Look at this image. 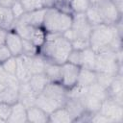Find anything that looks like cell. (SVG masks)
I'll return each instance as SVG.
<instances>
[{
	"label": "cell",
	"mask_w": 123,
	"mask_h": 123,
	"mask_svg": "<svg viewBox=\"0 0 123 123\" xmlns=\"http://www.w3.org/2000/svg\"><path fill=\"white\" fill-rule=\"evenodd\" d=\"M71 50V42L68 41L62 34L47 33L43 45L38 49V54L47 62L62 64L66 62Z\"/></svg>",
	"instance_id": "cell-1"
},
{
	"label": "cell",
	"mask_w": 123,
	"mask_h": 123,
	"mask_svg": "<svg viewBox=\"0 0 123 123\" xmlns=\"http://www.w3.org/2000/svg\"><path fill=\"white\" fill-rule=\"evenodd\" d=\"M68 98L67 89L60 83H49L35 101V105L50 114L52 111L65 105Z\"/></svg>",
	"instance_id": "cell-2"
},
{
	"label": "cell",
	"mask_w": 123,
	"mask_h": 123,
	"mask_svg": "<svg viewBox=\"0 0 123 123\" xmlns=\"http://www.w3.org/2000/svg\"><path fill=\"white\" fill-rule=\"evenodd\" d=\"M121 36V21L114 25L99 24L91 28L89 35L90 48L96 53L111 49L113 39Z\"/></svg>",
	"instance_id": "cell-3"
},
{
	"label": "cell",
	"mask_w": 123,
	"mask_h": 123,
	"mask_svg": "<svg viewBox=\"0 0 123 123\" xmlns=\"http://www.w3.org/2000/svg\"><path fill=\"white\" fill-rule=\"evenodd\" d=\"M72 14L59 10L58 8L46 9L42 27L47 33L62 34L71 28Z\"/></svg>",
	"instance_id": "cell-4"
},
{
	"label": "cell",
	"mask_w": 123,
	"mask_h": 123,
	"mask_svg": "<svg viewBox=\"0 0 123 123\" xmlns=\"http://www.w3.org/2000/svg\"><path fill=\"white\" fill-rule=\"evenodd\" d=\"M96 6L99 10L102 22L104 24L114 25L117 22L121 21L122 13L118 11V9L115 7V5L111 0H106Z\"/></svg>",
	"instance_id": "cell-5"
},
{
	"label": "cell",
	"mask_w": 123,
	"mask_h": 123,
	"mask_svg": "<svg viewBox=\"0 0 123 123\" xmlns=\"http://www.w3.org/2000/svg\"><path fill=\"white\" fill-rule=\"evenodd\" d=\"M81 67L70 62H64L62 64V78L61 85L67 90L76 86Z\"/></svg>",
	"instance_id": "cell-6"
},
{
	"label": "cell",
	"mask_w": 123,
	"mask_h": 123,
	"mask_svg": "<svg viewBox=\"0 0 123 123\" xmlns=\"http://www.w3.org/2000/svg\"><path fill=\"white\" fill-rule=\"evenodd\" d=\"M98 112L109 117L112 122L120 123L123 121V105L116 103L109 97L102 101Z\"/></svg>",
	"instance_id": "cell-7"
},
{
	"label": "cell",
	"mask_w": 123,
	"mask_h": 123,
	"mask_svg": "<svg viewBox=\"0 0 123 123\" xmlns=\"http://www.w3.org/2000/svg\"><path fill=\"white\" fill-rule=\"evenodd\" d=\"M91 26L87 22L85 13H73L72 14V25L71 29L74 31L77 37L89 38L91 32Z\"/></svg>",
	"instance_id": "cell-8"
},
{
	"label": "cell",
	"mask_w": 123,
	"mask_h": 123,
	"mask_svg": "<svg viewBox=\"0 0 123 123\" xmlns=\"http://www.w3.org/2000/svg\"><path fill=\"white\" fill-rule=\"evenodd\" d=\"M22 61L24 65L30 75V77L34 74L43 73L44 66H45V60L39 54L28 56V55H21Z\"/></svg>",
	"instance_id": "cell-9"
},
{
	"label": "cell",
	"mask_w": 123,
	"mask_h": 123,
	"mask_svg": "<svg viewBox=\"0 0 123 123\" xmlns=\"http://www.w3.org/2000/svg\"><path fill=\"white\" fill-rule=\"evenodd\" d=\"M5 45L9 48L12 55L13 57H19L23 53V44L22 38L14 30H8L6 38H5Z\"/></svg>",
	"instance_id": "cell-10"
},
{
	"label": "cell",
	"mask_w": 123,
	"mask_h": 123,
	"mask_svg": "<svg viewBox=\"0 0 123 123\" xmlns=\"http://www.w3.org/2000/svg\"><path fill=\"white\" fill-rule=\"evenodd\" d=\"M108 91V97L111 100L115 101L116 103H119L123 105L122 100V94H123V81H122V74H116L113 81L110 85V86L107 88Z\"/></svg>",
	"instance_id": "cell-11"
},
{
	"label": "cell",
	"mask_w": 123,
	"mask_h": 123,
	"mask_svg": "<svg viewBox=\"0 0 123 123\" xmlns=\"http://www.w3.org/2000/svg\"><path fill=\"white\" fill-rule=\"evenodd\" d=\"M10 123H25L27 122V107L20 101L12 105L11 114L7 120Z\"/></svg>",
	"instance_id": "cell-12"
},
{
	"label": "cell",
	"mask_w": 123,
	"mask_h": 123,
	"mask_svg": "<svg viewBox=\"0 0 123 123\" xmlns=\"http://www.w3.org/2000/svg\"><path fill=\"white\" fill-rule=\"evenodd\" d=\"M45 12H46V9H40L37 11L25 12L19 19H17V21H20V22H23V23H26L32 26L42 27Z\"/></svg>",
	"instance_id": "cell-13"
},
{
	"label": "cell",
	"mask_w": 123,
	"mask_h": 123,
	"mask_svg": "<svg viewBox=\"0 0 123 123\" xmlns=\"http://www.w3.org/2000/svg\"><path fill=\"white\" fill-rule=\"evenodd\" d=\"M79 99L81 100V103L86 111H87L89 113H95V112L99 111L102 101L99 100L98 98L90 95L89 93H87L86 89L81 94Z\"/></svg>",
	"instance_id": "cell-14"
},
{
	"label": "cell",
	"mask_w": 123,
	"mask_h": 123,
	"mask_svg": "<svg viewBox=\"0 0 123 123\" xmlns=\"http://www.w3.org/2000/svg\"><path fill=\"white\" fill-rule=\"evenodd\" d=\"M36 98H37V95L31 89L28 82L20 83L19 88H18V101H20L22 104H24L28 108L35 105Z\"/></svg>",
	"instance_id": "cell-15"
},
{
	"label": "cell",
	"mask_w": 123,
	"mask_h": 123,
	"mask_svg": "<svg viewBox=\"0 0 123 123\" xmlns=\"http://www.w3.org/2000/svg\"><path fill=\"white\" fill-rule=\"evenodd\" d=\"M27 122L46 123L49 122V114L37 105L27 108Z\"/></svg>",
	"instance_id": "cell-16"
},
{
	"label": "cell",
	"mask_w": 123,
	"mask_h": 123,
	"mask_svg": "<svg viewBox=\"0 0 123 123\" xmlns=\"http://www.w3.org/2000/svg\"><path fill=\"white\" fill-rule=\"evenodd\" d=\"M49 83H50L49 80L43 73L34 74L28 80V84H29L31 89L34 91V93L37 96L43 91V89L46 87V86Z\"/></svg>",
	"instance_id": "cell-17"
},
{
	"label": "cell",
	"mask_w": 123,
	"mask_h": 123,
	"mask_svg": "<svg viewBox=\"0 0 123 123\" xmlns=\"http://www.w3.org/2000/svg\"><path fill=\"white\" fill-rule=\"evenodd\" d=\"M43 74L47 77L50 83H60L62 78V64L45 62Z\"/></svg>",
	"instance_id": "cell-18"
},
{
	"label": "cell",
	"mask_w": 123,
	"mask_h": 123,
	"mask_svg": "<svg viewBox=\"0 0 123 123\" xmlns=\"http://www.w3.org/2000/svg\"><path fill=\"white\" fill-rule=\"evenodd\" d=\"M49 122L54 123H70L74 122V118L65 106L58 108L49 114Z\"/></svg>",
	"instance_id": "cell-19"
},
{
	"label": "cell",
	"mask_w": 123,
	"mask_h": 123,
	"mask_svg": "<svg viewBox=\"0 0 123 123\" xmlns=\"http://www.w3.org/2000/svg\"><path fill=\"white\" fill-rule=\"evenodd\" d=\"M96 79H97V72L95 70H91V69L81 67L76 86L87 87L90 85L94 84L96 82Z\"/></svg>",
	"instance_id": "cell-20"
},
{
	"label": "cell",
	"mask_w": 123,
	"mask_h": 123,
	"mask_svg": "<svg viewBox=\"0 0 123 123\" xmlns=\"http://www.w3.org/2000/svg\"><path fill=\"white\" fill-rule=\"evenodd\" d=\"M46 36H47V32L43 29V27L34 26L33 30H32L31 37H30V41L37 49H39L43 45V43L46 39Z\"/></svg>",
	"instance_id": "cell-21"
},
{
	"label": "cell",
	"mask_w": 123,
	"mask_h": 123,
	"mask_svg": "<svg viewBox=\"0 0 123 123\" xmlns=\"http://www.w3.org/2000/svg\"><path fill=\"white\" fill-rule=\"evenodd\" d=\"M15 19L10 9L0 7V27L6 30H12L14 25Z\"/></svg>",
	"instance_id": "cell-22"
},
{
	"label": "cell",
	"mask_w": 123,
	"mask_h": 123,
	"mask_svg": "<svg viewBox=\"0 0 123 123\" xmlns=\"http://www.w3.org/2000/svg\"><path fill=\"white\" fill-rule=\"evenodd\" d=\"M18 87L16 86H7V87L3 90V92L0 94V101L6 102L11 105L18 101Z\"/></svg>",
	"instance_id": "cell-23"
},
{
	"label": "cell",
	"mask_w": 123,
	"mask_h": 123,
	"mask_svg": "<svg viewBox=\"0 0 123 123\" xmlns=\"http://www.w3.org/2000/svg\"><path fill=\"white\" fill-rule=\"evenodd\" d=\"M82 55H83L82 67L94 70L95 62H96V52L93 51L90 47H88L82 51Z\"/></svg>",
	"instance_id": "cell-24"
},
{
	"label": "cell",
	"mask_w": 123,
	"mask_h": 123,
	"mask_svg": "<svg viewBox=\"0 0 123 123\" xmlns=\"http://www.w3.org/2000/svg\"><path fill=\"white\" fill-rule=\"evenodd\" d=\"M85 15L86 17L87 22L90 24L91 27L103 23L102 22L101 15H100V12H99V10H98V8H97L96 5H91L87 9V11L85 12Z\"/></svg>",
	"instance_id": "cell-25"
},
{
	"label": "cell",
	"mask_w": 123,
	"mask_h": 123,
	"mask_svg": "<svg viewBox=\"0 0 123 123\" xmlns=\"http://www.w3.org/2000/svg\"><path fill=\"white\" fill-rule=\"evenodd\" d=\"M86 91H87V93H89L90 95L98 98L101 101H104L105 99L108 98L107 89L104 88L103 86H101L97 82H95L94 84H92L89 86H87L86 87Z\"/></svg>",
	"instance_id": "cell-26"
},
{
	"label": "cell",
	"mask_w": 123,
	"mask_h": 123,
	"mask_svg": "<svg viewBox=\"0 0 123 123\" xmlns=\"http://www.w3.org/2000/svg\"><path fill=\"white\" fill-rule=\"evenodd\" d=\"M91 6L89 0H72L69 4V8L73 13H85Z\"/></svg>",
	"instance_id": "cell-27"
},
{
	"label": "cell",
	"mask_w": 123,
	"mask_h": 123,
	"mask_svg": "<svg viewBox=\"0 0 123 123\" xmlns=\"http://www.w3.org/2000/svg\"><path fill=\"white\" fill-rule=\"evenodd\" d=\"M17 60V66H16V71H15V77L19 80L20 83H24V82H28L30 75L24 65V62L22 61L21 56L16 57Z\"/></svg>",
	"instance_id": "cell-28"
},
{
	"label": "cell",
	"mask_w": 123,
	"mask_h": 123,
	"mask_svg": "<svg viewBox=\"0 0 123 123\" xmlns=\"http://www.w3.org/2000/svg\"><path fill=\"white\" fill-rule=\"evenodd\" d=\"M25 10L26 12L37 11L40 9H44L41 0H19Z\"/></svg>",
	"instance_id": "cell-29"
},
{
	"label": "cell",
	"mask_w": 123,
	"mask_h": 123,
	"mask_svg": "<svg viewBox=\"0 0 123 123\" xmlns=\"http://www.w3.org/2000/svg\"><path fill=\"white\" fill-rule=\"evenodd\" d=\"M115 75L113 74H110V73H106V72H97V79L96 82L103 86L104 88H108L110 86V85L111 84V82L113 81Z\"/></svg>",
	"instance_id": "cell-30"
},
{
	"label": "cell",
	"mask_w": 123,
	"mask_h": 123,
	"mask_svg": "<svg viewBox=\"0 0 123 123\" xmlns=\"http://www.w3.org/2000/svg\"><path fill=\"white\" fill-rule=\"evenodd\" d=\"M3 68L6 70L7 73H9L10 75H14L15 76V71H16V66H17V60L16 57L12 56L11 58H9L7 61H5L2 64Z\"/></svg>",
	"instance_id": "cell-31"
},
{
	"label": "cell",
	"mask_w": 123,
	"mask_h": 123,
	"mask_svg": "<svg viewBox=\"0 0 123 123\" xmlns=\"http://www.w3.org/2000/svg\"><path fill=\"white\" fill-rule=\"evenodd\" d=\"M67 62L73 63L75 65H78L80 67H82V63H83V55H82V51L79 50H74L72 49L71 52L69 53L67 60Z\"/></svg>",
	"instance_id": "cell-32"
},
{
	"label": "cell",
	"mask_w": 123,
	"mask_h": 123,
	"mask_svg": "<svg viewBox=\"0 0 123 123\" xmlns=\"http://www.w3.org/2000/svg\"><path fill=\"white\" fill-rule=\"evenodd\" d=\"M71 46L72 49L74 50H79L83 51L88 47H90L89 43V38H84V37H77L73 41H71Z\"/></svg>",
	"instance_id": "cell-33"
},
{
	"label": "cell",
	"mask_w": 123,
	"mask_h": 123,
	"mask_svg": "<svg viewBox=\"0 0 123 123\" xmlns=\"http://www.w3.org/2000/svg\"><path fill=\"white\" fill-rule=\"evenodd\" d=\"M22 44H23V53H22V55L33 56V55L38 54V49L30 40L22 38Z\"/></svg>",
	"instance_id": "cell-34"
},
{
	"label": "cell",
	"mask_w": 123,
	"mask_h": 123,
	"mask_svg": "<svg viewBox=\"0 0 123 123\" xmlns=\"http://www.w3.org/2000/svg\"><path fill=\"white\" fill-rule=\"evenodd\" d=\"M10 10H11V12H12V16L14 17L15 20L19 19V18L26 12L25 10H24V8H23V6H22V4H21V2H20L19 0H17V1L12 5V7Z\"/></svg>",
	"instance_id": "cell-35"
},
{
	"label": "cell",
	"mask_w": 123,
	"mask_h": 123,
	"mask_svg": "<svg viewBox=\"0 0 123 123\" xmlns=\"http://www.w3.org/2000/svg\"><path fill=\"white\" fill-rule=\"evenodd\" d=\"M12 111V105L6 102H1L0 101V118L4 121L7 122Z\"/></svg>",
	"instance_id": "cell-36"
},
{
	"label": "cell",
	"mask_w": 123,
	"mask_h": 123,
	"mask_svg": "<svg viewBox=\"0 0 123 123\" xmlns=\"http://www.w3.org/2000/svg\"><path fill=\"white\" fill-rule=\"evenodd\" d=\"M12 55L11 53V51L9 50V48L4 44L0 45V64H2L5 61H7L9 58H11Z\"/></svg>",
	"instance_id": "cell-37"
},
{
	"label": "cell",
	"mask_w": 123,
	"mask_h": 123,
	"mask_svg": "<svg viewBox=\"0 0 123 123\" xmlns=\"http://www.w3.org/2000/svg\"><path fill=\"white\" fill-rule=\"evenodd\" d=\"M62 36L68 40V41H73L75 38H76V35H75V33H74V31L71 29V28H69V29H67L66 31H64L63 33H62Z\"/></svg>",
	"instance_id": "cell-38"
},
{
	"label": "cell",
	"mask_w": 123,
	"mask_h": 123,
	"mask_svg": "<svg viewBox=\"0 0 123 123\" xmlns=\"http://www.w3.org/2000/svg\"><path fill=\"white\" fill-rule=\"evenodd\" d=\"M44 9H51L57 6L58 0H41Z\"/></svg>",
	"instance_id": "cell-39"
},
{
	"label": "cell",
	"mask_w": 123,
	"mask_h": 123,
	"mask_svg": "<svg viewBox=\"0 0 123 123\" xmlns=\"http://www.w3.org/2000/svg\"><path fill=\"white\" fill-rule=\"evenodd\" d=\"M17 0H0V7L4 9H11Z\"/></svg>",
	"instance_id": "cell-40"
},
{
	"label": "cell",
	"mask_w": 123,
	"mask_h": 123,
	"mask_svg": "<svg viewBox=\"0 0 123 123\" xmlns=\"http://www.w3.org/2000/svg\"><path fill=\"white\" fill-rule=\"evenodd\" d=\"M114 5H115V7L118 9V11L122 13V12H123V0H111Z\"/></svg>",
	"instance_id": "cell-41"
},
{
	"label": "cell",
	"mask_w": 123,
	"mask_h": 123,
	"mask_svg": "<svg viewBox=\"0 0 123 123\" xmlns=\"http://www.w3.org/2000/svg\"><path fill=\"white\" fill-rule=\"evenodd\" d=\"M7 31L6 29H3L0 27V45L5 43V38H6V35H7Z\"/></svg>",
	"instance_id": "cell-42"
},
{
	"label": "cell",
	"mask_w": 123,
	"mask_h": 123,
	"mask_svg": "<svg viewBox=\"0 0 123 123\" xmlns=\"http://www.w3.org/2000/svg\"><path fill=\"white\" fill-rule=\"evenodd\" d=\"M104 1H106V0H89L91 5H99L102 2H104Z\"/></svg>",
	"instance_id": "cell-43"
},
{
	"label": "cell",
	"mask_w": 123,
	"mask_h": 123,
	"mask_svg": "<svg viewBox=\"0 0 123 123\" xmlns=\"http://www.w3.org/2000/svg\"><path fill=\"white\" fill-rule=\"evenodd\" d=\"M6 87H7V85H6V84H3V83L0 82V94L3 92V90H4Z\"/></svg>",
	"instance_id": "cell-44"
}]
</instances>
